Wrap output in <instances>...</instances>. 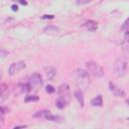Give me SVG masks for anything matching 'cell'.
Here are the masks:
<instances>
[{
	"label": "cell",
	"mask_w": 129,
	"mask_h": 129,
	"mask_svg": "<svg viewBox=\"0 0 129 129\" xmlns=\"http://www.w3.org/2000/svg\"><path fill=\"white\" fill-rule=\"evenodd\" d=\"M6 89H7V87H6V85L5 84H2L1 85V101H3L4 99H5V91H6Z\"/></svg>",
	"instance_id": "18"
},
{
	"label": "cell",
	"mask_w": 129,
	"mask_h": 129,
	"mask_svg": "<svg viewBox=\"0 0 129 129\" xmlns=\"http://www.w3.org/2000/svg\"><path fill=\"white\" fill-rule=\"evenodd\" d=\"M121 29H122V30H124V31L129 30V17L124 21V23H123V24H122V26H121Z\"/></svg>",
	"instance_id": "19"
},
{
	"label": "cell",
	"mask_w": 129,
	"mask_h": 129,
	"mask_svg": "<svg viewBox=\"0 0 129 129\" xmlns=\"http://www.w3.org/2000/svg\"><path fill=\"white\" fill-rule=\"evenodd\" d=\"M91 104L94 106V107H101L103 105V99H102V96L101 95H98L97 97H95L92 101H91Z\"/></svg>",
	"instance_id": "13"
},
{
	"label": "cell",
	"mask_w": 129,
	"mask_h": 129,
	"mask_svg": "<svg viewBox=\"0 0 129 129\" xmlns=\"http://www.w3.org/2000/svg\"><path fill=\"white\" fill-rule=\"evenodd\" d=\"M41 18H42V19H53L54 16H53V15H47V14H45V15L41 16Z\"/></svg>",
	"instance_id": "22"
},
{
	"label": "cell",
	"mask_w": 129,
	"mask_h": 129,
	"mask_svg": "<svg viewBox=\"0 0 129 129\" xmlns=\"http://www.w3.org/2000/svg\"><path fill=\"white\" fill-rule=\"evenodd\" d=\"M74 95H75V98L77 99V101L79 102L80 106H81V107H83V106H84V104H85V102H84V95H83L82 90H80V89L76 90V91H75V93H74Z\"/></svg>",
	"instance_id": "11"
},
{
	"label": "cell",
	"mask_w": 129,
	"mask_h": 129,
	"mask_svg": "<svg viewBox=\"0 0 129 129\" xmlns=\"http://www.w3.org/2000/svg\"><path fill=\"white\" fill-rule=\"evenodd\" d=\"M45 119H46V120H48V121H53V122H61V121L63 120V118H62V117H60V116L50 115V114H48V115L45 117Z\"/></svg>",
	"instance_id": "14"
},
{
	"label": "cell",
	"mask_w": 129,
	"mask_h": 129,
	"mask_svg": "<svg viewBox=\"0 0 129 129\" xmlns=\"http://www.w3.org/2000/svg\"><path fill=\"white\" fill-rule=\"evenodd\" d=\"M60 31L59 27L55 26V25H47L43 28V32L44 33H49V34H54V33H58Z\"/></svg>",
	"instance_id": "10"
},
{
	"label": "cell",
	"mask_w": 129,
	"mask_h": 129,
	"mask_svg": "<svg viewBox=\"0 0 129 129\" xmlns=\"http://www.w3.org/2000/svg\"><path fill=\"white\" fill-rule=\"evenodd\" d=\"M86 67H87V70H88L89 74L92 75L93 77H95V78H101V77H103L104 71H103L102 67L99 66L98 63H96L94 61H88L86 63Z\"/></svg>",
	"instance_id": "3"
},
{
	"label": "cell",
	"mask_w": 129,
	"mask_h": 129,
	"mask_svg": "<svg viewBox=\"0 0 129 129\" xmlns=\"http://www.w3.org/2000/svg\"><path fill=\"white\" fill-rule=\"evenodd\" d=\"M48 114H49V111H47V110H41V111L36 112L33 115V117H35V118H45Z\"/></svg>",
	"instance_id": "15"
},
{
	"label": "cell",
	"mask_w": 129,
	"mask_h": 129,
	"mask_svg": "<svg viewBox=\"0 0 129 129\" xmlns=\"http://www.w3.org/2000/svg\"><path fill=\"white\" fill-rule=\"evenodd\" d=\"M38 100H39V98L35 95H32V96L28 95V96L25 97V102H37Z\"/></svg>",
	"instance_id": "17"
},
{
	"label": "cell",
	"mask_w": 129,
	"mask_h": 129,
	"mask_svg": "<svg viewBox=\"0 0 129 129\" xmlns=\"http://www.w3.org/2000/svg\"><path fill=\"white\" fill-rule=\"evenodd\" d=\"M25 68V62L22 61V60H19V61H16V62H12L8 69V73L10 76H14L16 75L17 73H19L20 71H22L23 69Z\"/></svg>",
	"instance_id": "6"
},
{
	"label": "cell",
	"mask_w": 129,
	"mask_h": 129,
	"mask_svg": "<svg viewBox=\"0 0 129 129\" xmlns=\"http://www.w3.org/2000/svg\"><path fill=\"white\" fill-rule=\"evenodd\" d=\"M25 127H27L26 125H19V126H15V127H13V129H17V128H25Z\"/></svg>",
	"instance_id": "26"
},
{
	"label": "cell",
	"mask_w": 129,
	"mask_h": 129,
	"mask_svg": "<svg viewBox=\"0 0 129 129\" xmlns=\"http://www.w3.org/2000/svg\"><path fill=\"white\" fill-rule=\"evenodd\" d=\"M89 72L84 70V69H78L76 71V77H77V80H78V84L86 89L89 84H90V77H89Z\"/></svg>",
	"instance_id": "2"
},
{
	"label": "cell",
	"mask_w": 129,
	"mask_h": 129,
	"mask_svg": "<svg viewBox=\"0 0 129 129\" xmlns=\"http://www.w3.org/2000/svg\"><path fill=\"white\" fill-rule=\"evenodd\" d=\"M109 89L111 91V93L116 96V97H125V91L123 89H121L120 87L116 86L115 84H113L112 82L109 83Z\"/></svg>",
	"instance_id": "7"
},
{
	"label": "cell",
	"mask_w": 129,
	"mask_h": 129,
	"mask_svg": "<svg viewBox=\"0 0 129 129\" xmlns=\"http://www.w3.org/2000/svg\"><path fill=\"white\" fill-rule=\"evenodd\" d=\"M14 1L19 3V4H21V5H27V2L25 0H14Z\"/></svg>",
	"instance_id": "24"
},
{
	"label": "cell",
	"mask_w": 129,
	"mask_h": 129,
	"mask_svg": "<svg viewBox=\"0 0 129 129\" xmlns=\"http://www.w3.org/2000/svg\"><path fill=\"white\" fill-rule=\"evenodd\" d=\"M128 120H129V117H128Z\"/></svg>",
	"instance_id": "28"
},
{
	"label": "cell",
	"mask_w": 129,
	"mask_h": 129,
	"mask_svg": "<svg viewBox=\"0 0 129 129\" xmlns=\"http://www.w3.org/2000/svg\"><path fill=\"white\" fill-rule=\"evenodd\" d=\"M91 1H92V0H77L76 3H77L78 5H85V4L90 3Z\"/></svg>",
	"instance_id": "21"
},
{
	"label": "cell",
	"mask_w": 129,
	"mask_h": 129,
	"mask_svg": "<svg viewBox=\"0 0 129 129\" xmlns=\"http://www.w3.org/2000/svg\"><path fill=\"white\" fill-rule=\"evenodd\" d=\"M67 105H68V103L64 102V101H63L62 99H60V98L56 99V101H55V106H56L58 109H63Z\"/></svg>",
	"instance_id": "16"
},
{
	"label": "cell",
	"mask_w": 129,
	"mask_h": 129,
	"mask_svg": "<svg viewBox=\"0 0 129 129\" xmlns=\"http://www.w3.org/2000/svg\"><path fill=\"white\" fill-rule=\"evenodd\" d=\"M84 26L89 30V31H96L98 29V23L94 20H88L84 23Z\"/></svg>",
	"instance_id": "9"
},
{
	"label": "cell",
	"mask_w": 129,
	"mask_h": 129,
	"mask_svg": "<svg viewBox=\"0 0 129 129\" xmlns=\"http://www.w3.org/2000/svg\"><path fill=\"white\" fill-rule=\"evenodd\" d=\"M11 9H12V11H18V6L17 5H15V4H13L12 6H11Z\"/></svg>",
	"instance_id": "25"
},
{
	"label": "cell",
	"mask_w": 129,
	"mask_h": 129,
	"mask_svg": "<svg viewBox=\"0 0 129 129\" xmlns=\"http://www.w3.org/2000/svg\"><path fill=\"white\" fill-rule=\"evenodd\" d=\"M6 54H8V51H6L4 48H2V49H1V57L4 58V57L6 56Z\"/></svg>",
	"instance_id": "23"
},
{
	"label": "cell",
	"mask_w": 129,
	"mask_h": 129,
	"mask_svg": "<svg viewBox=\"0 0 129 129\" xmlns=\"http://www.w3.org/2000/svg\"><path fill=\"white\" fill-rule=\"evenodd\" d=\"M127 71V58L126 56H119L114 63V73L117 77H123Z\"/></svg>",
	"instance_id": "1"
},
{
	"label": "cell",
	"mask_w": 129,
	"mask_h": 129,
	"mask_svg": "<svg viewBox=\"0 0 129 129\" xmlns=\"http://www.w3.org/2000/svg\"><path fill=\"white\" fill-rule=\"evenodd\" d=\"M122 47H123V51L125 53H129V30L125 31L123 42H122Z\"/></svg>",
	"instance_id": "8"
},
{
	"label": "cell",
	"mask_w": 129,
	"mask_h": 129,
	"mask_svg": "<svg viewBox=\"0 0 129 129\" xmlns=\"http://www.w3.org/2000/svg\"><path fill=\"white\" fill-rule=\"evenodd\" d=\"M44 70H45L46 76H47V78H48L49 80H52V79L55 77V75H56V70H55L54 68H52V67H46Z\"/></svg>",
	"instance_id": "12"
},
{
	"label": "cell",
	"mask_w": 129,
	"mask_h": 129,
	"mask_svg": "<svg viewBox=\"0 0 129 129\" xmlns=\"http://www.w3.org/2000/svg\"><path fill=\"white\" fill-rule=\"evenodd\" d=\"M28 85L30 87V89L32 90H36V88L40 87L42 85V78L38 73H34L28 81Z\"/></svg>",
	"instance_id": "5"
},
{
	"label": "cell",
	"mask_w": 129,
	"mask_h": 129,
	"mask_svg": "<svg viewBox=\"0 0 129 129\" xmlns=\"http://www.w3.org/2000/svg\"><path fill=\"white\" fill-rule=\"evenodd\" d=\"M126 104H128V105H129V100H126Z\"/></svg>",
	"instance_id": "27"
},
{
	"label": "cell",
	"mask_w": 129,
	"mask_h": 129,
	"mask_svg": "<svg viewBox=\"0 0 129 129\" xmlns=\"http://www.w3.org/2000/svg\"><path fill=\"white\" fill-rule=\"evenodd\" d=\"M57 94H58V98L62 99L68 104L70 103L71 98H72V94H71V90H70V87L68 84H61L58 87Z\"/></svg>",
	"instance_id": "4"
},
{
	"label": "cell",
	"mask_w": 129,
	"mask_h": 129,
	"mask_svg": "<svg viewBox=\"0 0 129 129\" xmlns=\"http://www.w3.org/2000/svg\"><path fill=\"white\" fill-rule=\"evenodd\" d=\"M45 91H46V93H48V94H52V93L55 92V89H54L52 86L47 85V86L45 87Z\"/></svg>",
	"instance_id": "20"
}]
</instances>
